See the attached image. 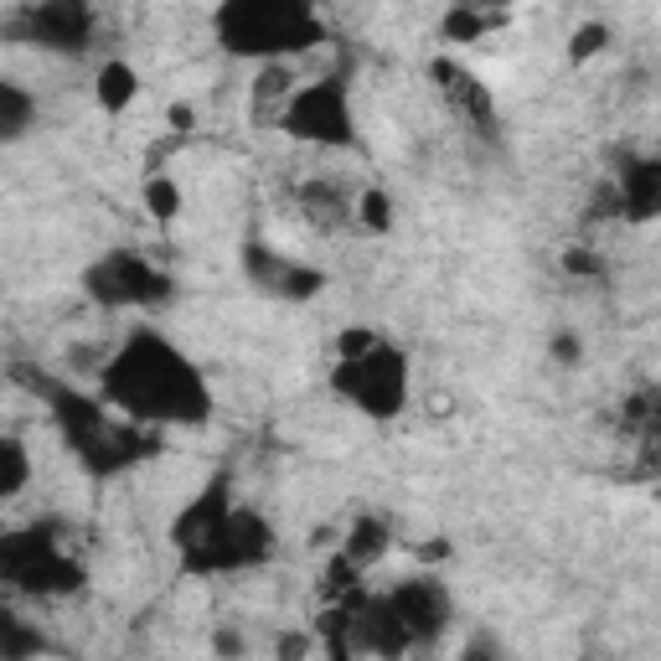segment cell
<instances>
[{"mask_svg": "<svg viewBox=\"0 0 661 661\" xmlns=\"http://www.w3.org/2000/svg\"><path fill=\"white\" fill-rule=\"evenodd\" d=\"M130 99H135V68H130V63H109V68L99 73V103L109 114H119Z\"/></svg>", "mask_w": 661, "mask_h": 661, "instance_id": "6da1fadb", "label": "cell"}]
</instances>
